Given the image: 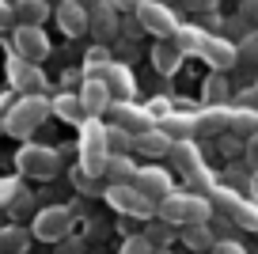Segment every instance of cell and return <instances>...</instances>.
I'll use <instances>...</instances> for the list:
<instances>
[{"label": "cell", "instance_id": "10", "mask_svg": "<svg viewBox=\"0 0 258 254\" xmlns=\"http://www.w3.org/2000/svg\"><path fill=\"white\" fill-rule=\"evenodd\" d=\"M16 53H19V61L38 65L42 57L49 53L46 31H42V27H16Z\"/></svg>", "mask_w": 258, "mask_h": 254}, {"label": "cell", "instance_id": "22", "mask_svg": "<svg viewBox=\"0 0 258 254\" xmlns=\"http://www.w3.org/2000/svg\"><path fill=\"white\" fill-rule=\"evenodd\" d=\"M49 16L46 0H16V23L19 27H42Z\"/></svg>", "mask_w": 258, "mask_h": 254}, {"label": "cell", "instance_id": "33", "mask_svg": "<svg viewBox=\"0 0 258 254\" xmlns=\"http://www.w3.org/2000/svg\"><path fill=\"white\" fill-rule=\"evenodd\" d=\"M239 65H258V31L239 42Z\"/></svg>", "mask_w": 258, "mask_h": 254}, {"label": "cell", "instance_id": "42", "mask_svg": "<svg viewBox=\"0 0 258 254\" xmlns=\"http://www.w3.org/2000/svg\"><path fill=\"white\" fill-rule=\"evenodd\" d=\"M250 91H254V103H258V84H254V88H250Z\"/></svg>", "mask_w": 258, "mask_h": 254}, {"label": "cell", "instance_id": "12", "mask_svg": "<svg viewBox=\"0 0 258 254\" xmlns=\"http://www.w3.org/2000/svg\"><path fill=\"white\" fill-rule=\"evenodd\" d=\"M80 103H84V114H88V118H99V114H106L114 106V95H110V88H106L103 80H84L80 84Z\"/></svg>", "mask_w": 258, "mask_h": 254}, {"label": "cell", "instance_id": "9", "mask_svg": "<svg viewBox=\"0 0 258 254\" xmlns=\"http://www.w3.org/2000/svg\"><path fill=\"white\" fill-rule=\"evenodd\" d=\"M114 118V125L118 129H125V133H133V137H145V133H152V114L148 110H141V106H133V103H114L110 110H106Z\"/></svg>", "mask_w": 258, "mask_h": 254}, {"label": "cell", "instance_id": "32", "mask_svg": "<svg viewBox=\"0 0 258 254\" xmlns=\"http://www.w3.org/2000/svg\"><path fill=\"white\" fill-rule=\"evenodd\" d=\"M145 235H148V243H152L156 250H167V243H171V239L178 235V231L171 228V224H163V220H160V224H152V228H148Z\"/></svg>", "mask_w": 258, "mask_h": 254}, {"label": "cell", "instance_id": "39", "mask_svg": "<svg viewBox=\"0 0 258 254\" xmlns=\"http://www.w3.org/2000/svg\"><path fill=\"white\" fill-rule=\"evenodd\" d=\"M114 12H137L141 8V0H106Z\"/></svg>", "mask_w": 258, "mask_h": 254}, {"label": "cell", "instance_id": "35", "mask_svg": "<svg viewBox=\"0 0 258 254\" xmlns=\"http://www.w3.org/2000/svg\"><path fill=\"white\" fill-rule=\"evenodd\" d=\"M213 254H247V246H243L239 239H217Z\"/></svg>", "mask_w": 258, "mask_h": 254}, {"label": "cell", "instance_id": "46", "mask_svg": "<svg viewBox=\"0 0 258 254\" xmlns=\"http://www.w3.org/2000/svg\"><path fill=\"white\" fill-rule=\"evenodd\" d=\"M156 4H163V0H156Z\"/></svg>", "mask_w": 258, "mask_h": 254}, {"label": "cell", "instance_id": "11", "mask_svg": "<svg viewBox=\"0 0 258 254\" xmlns=\"http://www.w3.org/2000/svg\"><path fill=\"white\" fill-rule=\"evenodd\" d=\"M57 27H61L64 34H84L91 31V16H88V4H80V0H61L57 4Z\"/></svg>", "mask_w": 258, "mask_h": 254}, {"label": "cell", "instance_id": "15", "mask_svg": "<svg viewBox=\"0 0 258 254\" xmlns=\"http://www.w3.org/2000/svg\"><path fill=\"white\" fill-rule=\"evenodd\" d=\"M202 57H205L217 72H224V69H232V65L239 61V46H235V42H228V38H209V42H205V49H202Z\"/></svg>", "mask_w": 258, "mask_h": 254}, {"label": "cell", "instance_id": "7", "mask_svg": "<svg viewBox=\"0 0 258 254\" xmlns=\"http://www.w3.org/2000/svg\"><path fill=\"white\" fill-rule=\"evenodd\" d=\"M106 201L125 216H152L156 205L137 190V186H106Z\"/></svg>", "mask_w": 258, "mask_h": 254}, {"label": "cell", "instance_id": "5", "mask_svg": "<svg viewBox=\"0 0 258 254\" xmlns=\"http://www.w3.org/2000/svg\"><path fill=\"white\" fill-rule=\"evenodd\" d=\"M137 23L145 27L148 34H156V38H171V34L178 31L175 12H171L167 4H156V0H141V8H137Z\"/></svg>", "mask_w": 258, "mask_h": 254}, {"label": "cell", "instance_id": "25", "mask_svg": "<svg viewBox=\"0 0 258 254\" xmlns=\"http://www.w3.org/2000/svg\"><path fill=\"white\" fill-rule=\"evenodd\" d=\"M178 61H182V53L175 49V42H160V46L152 49V65H156V72H163V76H171V72L178 69Z\"/></svg>", "mask_w": 258, "mask_h": 254}, {"label": "cell", "instance_id": "6", "mask_svg": "<svg viewBox=\"0 0 258 254\" xmlns=\"http://www.w3.org/2000/svg\"><path fill=\"white\" fill-rule=\"evenodd\" d=\"M69 228H73V213H69L64 205H49V209H42V213L34 216V235L46 239V243L64 239Z\"/></svg>", "mask_w": 258, "mask_h": 254}, {"label": "cell", "instance_id": "17", "mask_svg": "<svg viewBox=\"0 0 258 254\" xmlns=\"http://www.w3.org/2000/svg\"><path fill=\"white\" fill-rule=\"evenodd\" d=\"M8 72H12V84H16L19 91H23V99H27V95H38V91H42V84H46V80H42V72L34 69V65L19 61V57L8 65Z\"/></svg>", "mask_w": 258, "mask_h": 254}, {"label": "cell", "instance_id": "30", "mask_svg": "<svg viewBox=\"0 0 258 254\" xmlns=\"http://www.w3.org/2000/svg\"><path fill=\"white\" fill-rule=\"evenodd\" d=\"M133 144H137V137H133V133H125V129H118V125L106 129V148H110V156H125Z\"/></svg>", "mask_w": 258, "mask_h": 254}, {"label": "cell", "instance_id": "41", "mask_svg": "<svg viewBox=\"0 0 258 254\" xmlns=\"http://www.w3.org/2000/svg\"><path fill=\"white\" fill-rule=\"evenodd\" d=\"M76 186H80V190H95V178H91V175H84V171H76Z\"/></svg>", "mask_w": 258, "mask_h": 254}, {"label": "cell", "instance_id": "26", "mask_svg": "<svg viewBox=\"0 0 258 254\" xmlns=\"http://www.w3.org/2000/svg\"><path fill=\"white\" fill-rule=\"evenodd\" d=\"M53 114H57L61 121H88L80 95H57V99H53Z\"/></svg>", "mask_w": 258, "mask_h": 254}, {"label": "cell", "instance_id": "43", "mask_svg": "<svg viewBox=\"0 0 258 254\" xmlns=\"http://www.w3.org/2000/svg\"><path fill=\"white\" fill-rule=\"evenodd\" d=\"M152 254H171V250H152Z\"/></svg>", "mask_w": 258, "mask_h": 254}, {"label": "cell", "instance_id": "21", "mask_svg": "<svg viewBox=\"0 0 258 254\" xmlns=\"http://www.w3.org/2000/svg\"><path fill=\"white\" fill-rule=\"evenodd\" d=\"M228 129H232V133H239V141L258 137V110H254V106H232Z\"/></svg>", "mask_w": 258, "mask_h": 254}, {"label": "cell", "instance_id": "23", "mask_svg": "<svg viewBox=\"0 0 258 254\" xmlns=\"http://www.w3.org/2000/svg\"><path fill=\"white\" fill-rule=\"evenodd\" d=\"M106 182L110 186H133L137 182V167L129 163L125 156H110L106 159Z\"/></svg>", "mask_w": 258, "mask_h": 254}, {"label": "cell", "instance_id": "38", "mask_svg": "<svg viewBox=\"0 0 258 254\" xmlns=\"http://www.w3.org/2000/svg\"><path fill=\"white\" fill-rule=\"evenodd\" d=\"M220 0H182V8H190V12H213Z\"/></svg>", "mask_w": 258, "mask_h": 254}, {"label": "cell", "instance_id": "27", "mask_svg": "<svg viewBox=\"0 0 258 254\" xmlns=\"http://www.w3.org/2000/svg\"><path fill=\"white\" fill-rule=\"evenodd\" d=\"M88 16H91V31L99 38H110L114 34V8L110 4H95V8H88Z\"/></svg>", "mask_w": 258, "mask_h": 254}, {"label": "cell", "instance_id": "18", "mask_svg": "<svg viewBox=\"0 0 258 254\" xmlns=\"http://www.w3.org/2000/svg\"><path fill=\"white\" fill-rule=\"evenodd\" d=\"M167 156H171V163H175L178 167V175H186V178H190V175H198V171H202V152H198V144H190V141H182V144H171V152H167Z\"/></svg>", "mask_w": 258, "mask_h": 254}, {"label": "cell", "instance_id": "40", "mask_svg": "<svg viewBox=\"0 0 258 254\" xmlns=\"http://www.w3.org/2000/svg\"><path fill=\"white\" fill-rule=\"evenodd\" d=\"M12 19H16V8H8V4L0 0V31H4V27H12Z\"/></svg>", "mask_w": 258, "mask_h": 254}, {"label": "cell", "instance_id": "1", "mask_svg": "<svg viewBox=\"0 0 258 254\" xmlns=\"http://www.w3.org/2000/svg\"><path fill=\"white\" fill-rule=\"evenodd\" d=\"M156 213L171 228H190V224H209L213 220V205L202 194H171L167 201L156 205Z\"/></svg>", "mask_w": 258, "mask_h": 254}, {"label": "cell", "instance_id": "20", "mask_svg": "<svg viewBox=\"0 0 258 254\" xmlns=\"http://www.w3.org/2000/svg\"><path fill=\"white\" fill-rule=\"evenodd\" d=\"M178 239H182L194 254H213V246H217V235H213L209 224H190V228H182Z\"/></svg>", "mask_w": 258, "mask_h": 254}, {"label": "cell", "instance_id": "4", "mask_svg": "<svg viewBox=\"0 0 258 254\" xmlns=\"http://www.w3.org/2000/svg\"><path fill=\"white\" fill-rule=\"evenodd\" d=\"M213 205L232 224H239V228H247V231H258V205L247 201V198H239L235 190H213Z\"/></svg>", "mask_w": 258, "mask_h": 254}, {"label": "cell", "instance_id": "2", "mask_svg": "<svg viewBox=\"0 0 258 254\" xmlns=\"http://www.w3.org/2000/svg\"><path fill=\"white\" fill-rule=\"evenodd\" d=\"M49 114H53V103H46L42 95H27V99H19V103L12 106V114L4 118V129H8L12 137H31Z\"/></svg>", "mask_w": 258, "mask_h": 254}, {"label": "cell", "instance_id": "31", "mask_svg": "<svg viewBox=\"0 0 258 254\" xmlns=\"http://www.w3.org/2000/svg\"><path fill=\"white\" fill-rule=\"evenodd\" d=\"M202 95H205V106H228L224 103V99H228V84L220 76H213V80H205V91H202Z\"/></svg>", "mask_w": 258, "mask_h": 254}, {"label": "cell", "instance_id": "3", "mask_svg": "<svg viewBox=\"0 0 258 254\" xmlns=\"http://www.w3.org/2000/svg\"><path fill=\"white\" fill-rule=\"evenodd\" d=\"M16 167L27 178H53L57 167H61V156L53 148H46V144H23L16 156Z\"/></svg>", "mask_w": 258, "mask_h": 254}, {"label": "cell", "instance_id": "44", "mask_svg": "<svg viewBox=\"0 0 258 254\" xmlns=\"http://www.w3.org/2000/svg\"><path fill=\"white\" fill-rule=\"evenodd\" d=\"M0 129H4V121H0Z\"/></svg>", "mask_w": 258, "mask_h": 254}, {"label": "cell", "instance_id": "29", "mask_svg": "<svg viewBox=\"0 0 258 254\" xmlns=\"http://www.w3.org/2000/svg\"><path fill=\"white\" fill-rule=\"evenodd\" d=\"M27 243H31V235H27L23 228H4L0 231V250L4 254H23Z\"/></svg>", "mask_w": 258, "mask_h": 254}, {"label": "cell", "instance_id": "8", "mask_svg": "<svg viewBox=\"0 0 258 254\" xmlns=\"http://www.w3.org/2000/svg\"><path fill=\"white\" fill-rule=\"evenodd\" d=\"M133 186H137L152 205H160V201H167L171 194H175V182H171V175L163 171V167H141Z\"/></svg>", "mask_w": 258, "mask_h": 254}, {"label": "cell", "instance_id": "28", "mask_svg": "<svg viewBox=\"0 0 258 254\" xmlns=\"http://www.w3.org/2000/svg\"><path fill=\"white\" fill-rule=\"evenodd\" d=\"M137 148L148 152V156H167V152H171V141H167V133H163V129H152V133L137 137Z\"/></svg>", "mask_w": 258, "mask_h": 254}, {"label": "cell", "instance_id": "34", "mask_svg": "<svg viewBox=\"0 0 258 254\" xmlns=\"http://www.w3.org/2000/svg\"><path fill=\"white\" fill-rule=\"evenodd\" d=\"M156 246L148 243V235H129L125 243H121V254H152Z\"/></svg>", "mask_w": 258, "mask_h": 254}, {"label": "cell", "instance_id": "16", "mask_svg": "<svg viewBox=\"0 0 258 254\" xmlns=\"http://www.w3.org/2000/svg\"><path fill=\"white\" fill-rule=\"evenodd\" d=\"M103 84L110 88L114 103H133V91H137V84H133V72H129L125 65H110V72L103 76Z\"/></svg>", "mask_w": 258, "mask_h": 254}, {"label": "cell", "instance_id": "19", "mask_svg": "<svg viewBox=\"0 0 258 254\" xmlns=\"http://www.w3.org/2000/svg\"><path fill=\"white\" fill-rule=\"evenodd\" d=\"M171 42H175L178 53H202L205 42H209V34H205L202 27H194V23H178V31L171 34Z\"/></svg>", "mask_w": 258, "mask_h": 254}, {"label": "cell", "instance_id": "36", "mask_svg": "<svg viewBox=\"0 0 258 254\" xmlns=\"http://www.w3.org/2000/svg\"><path fill=\"white\" fill-rule=\"evenodd\" d=\"M239 19L258 27V0H239Z\"/></svg>", "mask_w": 258, "mask_h": 254}, {"label": "cell", "instance_id": "45", "mask_svg": "<svg viewBox=\"0 0 258 254\" xmlns=\"http://www.w3.org/2000/svg\"><path fill=\"white\" fill-rule=\"evenodd\" d=\"M46 4H49V0H46ZM57 4H61V0H57Z\"/></svg>", "mask_w": 258, "mask_h": 254}, {"label": "cell", "instance_id": "14", "mask_svg": "<svg viewBox=\"0 0 258 254\" xmlns=\"http://www.w3.org/2000/svg\"><path fill=\"white\" fill-rule=\"evenodd\" d=\"M160 129L167 133V141H171V144H182V141H190V137L198 133V114H182V110H171L167 118L160 121Z\"/></svg>", "mask_w": 258, "mask_h": 254}, {"label": "cell", "instance_id": "37", "mask_svg": "<svg viewBox=\"0 0 258 254\" xmlns=\"http://www.w3.org/2000/svg\"><path fill=\"white\" fill-rule=\"evenodd\" d=\"M243 163L250 167V175H258V137L247 141V152H243Z\"/></svg>", "mask_w": 258, "mask_h": 254}, {"label": "cell", "instance_id": "13", "mask_svg": "<svg viewBox=\"0 0 258 254\" xmlns=\"http://www.w3.org/2000/svg\"><path fill=\"white\" fill-rule=\"evenodd\" d=\"M80 152H84V159H106V156H110V148H106V129L99 125V118H88V121H84Z\"/></svg>", "mask_w": 258, "mask_h": 254}, {"label": "cell", "instance_id": "24", "mask_svg": "<svg viewBox=\"0 0 258 254\" xmlns=\"http://www.w3.org/2000/svg\"><path fill=\"white\" fill-rule=\"evenodd\" d=\"M228 118H232V106H205L198 114V133H224Z\"/></svg>", "mask_w": 258, "mask_h": 254}]
</instances>
